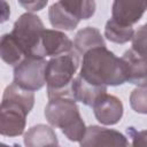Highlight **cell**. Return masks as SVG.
Wrapping results in <instances>:
<instances>
[{
  "label": "cell",
  "mask_w": 147,
  "mask_h": 147,
  "mask_svg": "<svg viewBox=\"0 0 147 147\" xmlns=\"http://www.w3.org/2000/svg\"><path fill=\"white\" fill-rule=\"evenodd\" d=\"M79 76L96 86H116L127 82L126 65L107 47H98L85 55Z\"/></svg>",
  "instance_id": "1"
},
{
  "label": "cell",
  "mask_w": 147,
  "mask_h": 147,
  "mask_svg": "<svg viewBox=\"0 0 147 147\" xmlns=\"http://www.w3.org/2000/svg\"><path fill=\"white\" fill-rule=\"evenodd\" d=\"M44 114L47 122L52 126L61 129L70 141H80L84 138L87 127L75 100L70 98L49 99Z\"/></svg>",
  "instance_id": "2"
},
{
  "label": "cell",
  "mask_w": 147,
  "mask_h": 147,
  "mask_svg": "<svg viewBox=\"0 0 147 147\" xmlns=\"http://www.w3.org/2000/svg\"><path fill=\"white\" fill-rule=\"evenodd\" d=\"M79 67V57L76 52L52 57L46 65L45 79L48 99L71 98V84ZM74 100V99H72Z\"/></svg>",
  "instance_id": "3"
},
{
  "label": "cell",
  "mask_w": 147,
  "mask_h": 147,
  "mask_svg": "<svg viewBox=\"0 0 147 147\" xmlns=\"http://www.w3.org/2000/svg\"><path fill=\"white\" fill-rule=\"evenodd\" d=\"M44 30L41 20L37 15L26 11L16 20L10 34L23 51L25 57L44 59L46 56L42 45Z\"/></svg>",
  "instance_id": "4"
},
{
  "label": "cell",
  "mask_w": 147,
  "mask_h": 147,
  "mask_svg": "<svg viewBox=\"0 0 147 147\" xmlns=\"http://www.w3.org/2000/svg\"><path fill=\"white\" fill-rule=\"evenodd\" d=\"M47 62L45 59L25 57L14 68V82L20 87L34 92L45 84V70Z\"/></svg>",
  "instance_id": "5"
},
{
  "label": "cell",
  "mask_w": 147,
  "mask_h": 147,
  "mask_svg": "<svg viewBox=\"0 0 147 147\" xmlns=\"http://www.w3.org/2000/svg\"><path fill=\"white\" fill-rule=\"evenodd\" d=\"M31 111L23 103L2 98L0 107V133L6 137H17L24 132L25 119Z\"/></svg>",
  "instance_id": "6"
},
{
  "label": "cell",
  "mask_w": 147,
  "mask_h": 147,
  "mask_svg": "<svg viewBox=\"0 0 147 147\" xmlns=\"http://www.w3.org/2000/svg\"><path fill=\"white\" fill-rule=\"evenodd\" d=\"M80 147H131L127 138L114 129L92 125L86 129Z\"/></svg>",
  "instance_id": "7"
},
{
  "label": "cell",
  "mask_w": 147,
  "mask_h": 147,
  "mask_svg": "<svg viewBox=\"0 0 147 147\" xmlns=\"http://www.w3.org/2000/svg\"><path fill=\"white\" fill-rule=\"evenodd\" d=\"M92 108L95 118L103 125L117 124L123 116L122 101L117 96L108 93L100 95Z\"/></svg>",
  "instance_id": "8"
},
{
  "label": "cell",
  "mask_w": 147,
  "mask_h": 147,
  "mask_svg": "<svg viewBox=\"0 0 147 147\" xmlns=\"http://www.w3.org/2000/svg\"><path fill=\"white\" fill-rule=\"evenodd\" d=\"M146 10L147 1L116 0L113 2L111 18L122 25L132 26L141 18Z\"/></svg>",
  "instance_id": "9"
},
{
  "label": "cell",
  "mask_w": 147,
  "mask_h": 147,
  "mask_svg": "<svg viewBox=\"0 0 147 147\" xmlns=\"http://www.w3.org/2000/svg\"><path fill=\"white\" fill-rule=\"evenodd\" d=\"M122 60L126 65L127 82L138 87L147 86V57L130 48L123 54Z\"/></svg>",
  "instance_id": "10"
},
{
  "label": "cell",
  "mask_w": 147,
  "mask_h": 147,
  "mask_svg": "<svg viewBox=\"0 0 147 147\" xmlns=\"http://www.w3.org/2000/svg\"><path fill=\"white\" fill-rule=\"evenodd\" d=\"M42 45L46 56L55 57L72 52L74 42L60 30L45 29L42 33Z\"/></svg>",
  "instance_id": "11"
},
{
  "label": "cell",
  "mask_w": 147,
  "mask_h": 147,
  "mask_svg": "<svg viewBox=\"0 0 147 147\" xmlns=\"http://www.w3.org/2000/svg\"><path fill=\"white\" fill-rule=\"evenodd\" d=\"M105 93H107V87L93 85L79 75L75 77L71 84V98L76 102L79 101L85 106L93 107L98 98Z\"/></svg>",
  "instance_id": "12"
},
{
  "label": "cell",
  "mask_w": 147,
  "mask_h": 147,
  "mask_svg": "<svg viewBox=\"0 0 147 147\" xmlns=\"http://www.w3.org/2000/svg\"><path fill=\"white\" fill-rule=\"evenodd\" d=\"M98 47H106V42L96 28L86 26L76 33L74 39V48L76 49L77 54L85 55L87 52Z\"/></svg>",
  "instance_id": "13"
},
{
  "label": "cell",
  "mask_w": 147,
  "mask_h": 147,
  "mask_svg": "<svg viewBox=\"0 0 147 147\" xmlns=\"http://www.w3.org/2000/svg\"><path fill=\"white\" fill-rule=\"evenodd\" d=\"M23 141L25 147H48L57 144V137L51 126L37 124L25 132Z\"/></svg>",
  "instance_id": "14"
},
{
  "label": "cell",
  "mask_w": 147,
  "mask_h": 147,
  "mask_svg": "<svg viewBox=\"0 0 147 147\" xmlns=\"http://www.w3.org/2000/svg\"><path fill=\"white\" fill-rule=\"evenodd\" d=\"M48 17L52 26L55 28V30H74L79 23V20H77L62 3V1L54 2L51 5L48 9Z\"/></svg>",
  "instance_id": "15"
},
{
  "label": "cell",
  "mask_w": 147,
  "mask_h": 147,
  "mask_svg": "<svg viewBox=\"0 0 147 147\" xmlns=\"http://www.w3.org/2000/svg\"><path fill=\"white\" fill-rule=\"evenodd\" d=\"M0 55L1 59L9 65L16 67L20 62H22L25 56L16 40L13 38L10 33H6L1 37L0 40Z\"/></svg>",
  "instance_id": "16"
},
{
  "label": "cell",
  "mask_w": 147,
  "mask_h": 147,
  "mask_svg": "<svg viewBox=\"0 0 147 147\" xmlns=\"http://www.w3.org/2000/svg\"><path fill=\"white\" fill-rule=\"evenodd\" d=\"M134 34V30L132 26H125L113 18L107 21L105 26V37L116 44H125L130 40H132Z\"/></svg>",
  "instance_id": "17"
},
{
  "label": "cell",
  "mask_w": 147,
  "mask_h": 147,
  "mask_svg": "<svg viewBox=\"0 0 147 147\" xmlns=\"http://www.w3.org/2000/svg\"><path fill=\"white\" fill-rule=\"evenodd\" d=\"M64 7L77 18V20H88L93 16L95 11V2L94 1H62Z\"/></svg>",
  "instance_id": "18"
},
{
  "label": "cell",
  "mask_w": 147,
  "mask_h": 147,
  "mask_svg": "<svg viewBox=\"0 0 147 147\" xmlns=\"http://www.w3.org/2000/svg\"><path fill=\"white\" fill-rule=\"evenodd\" d=\"M131 108L139 114H147V86L137 87L130 95Z\"/></svg>",
  "instance_id": "19"
},
{
  "label": "cell",
  "mask_w": 147,
  "mask_h": 147,
  "mask_svg": "<svg viewBox=\"0 0 147 147\" xmlns=\"http://www.w3.org/2000/svg\"><path fill=\"white\" fill-rule=\"evenodd\" d=\"M132 49L147 57V23L134 31L132 38Z\"/></svg>",
  "instance_id": "20"
},
{
  "label": "cell",
  "mask_w": 147,
  "mask_h": 147,
  "mask_svg": "<svg viewBox=\"0 0 147 147\" xmlns=\"http://www.w3.org/2000/svg\"><path fill=\"white\" fill-rule=\"evenodd\" d=\"M126 132L131 138V147H147V130L137 131L134 127H127Z\"/></svg>",
  "instance_id": "21"
},
{
  "label": "cell",
  "mask_w": 147,
  "mask_h": 147,
  "mask_svg": "<svg viewBox=\"0 0 147 147\" xmlns=\"http://www.w3.org/2000/svg\"><path fill=\"white\" fill-rule=\"evenodd\" d=\"M20 5L24 7V9H26L28 13L33 14V11L41 10L47 5V1H20Z\"/></svg>",
  "instance_id": "22"
},
{
  "label": "cell",
  "mask_w": 147,
  "mask_h": 147,
  "mask_svg": "<svg viewBox=\"0 0 147 147\" xmlns=\"http://www.w3.org/2000/svg\"><path fill=\"white\" fill-rule=\"evenodd\" d=\"M0 5H1V22H5L8 20L9 15H10V9L6 1H1Z\"/></svg>",
  "instance_id": "23"
},
{
  "label": "cell",
  "mask_w": 147,
  "mask_h": 147,
  "mask_svg": "<svg viewBox=\"0 0 147 147\" xmlns=\"http://www.w3.org/2000/svg\"><path fill=\"white\" fill-rule=\"evenodd\" d=\"M48 147H60V146L56 144V145H51V146H48Z\"/></svg>",
  "instance_id": "24"
},
{
  "label": "cell",
  "mask_w": 147,
  "mask_h": 147,
  "mask_svg": "<svg viewBox=\"0 0 147 147\" xmlns=\"http://www.w3.org/2000/svg\"><path fill=\"white\" fill-rule=\"evenodd\" d=\"M1 147H10V146H8V145H5V144H2V145H1Z\"/></svg>",
  "instance_id": "25"
}]
</instances>
